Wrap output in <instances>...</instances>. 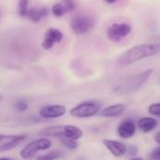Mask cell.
<instances>
[{
	"label": "cell",
	"mask_w": 160,
	"mask_h": 160,
	"mask_svg": "<svg viewBox=\"0 0 160 160\" xmlns=\"http://www.w3.org/2000/svg\"><path fill=\"white\" fill-rule=\"evenodd\" d=\"M100 105L96 101H84L70 110V115L76 118H89L98 113Z\"/></svg>",
	"instance_id": "obj_4"
},
{
	"label": "cell",
	"mask_w": 160,
	"mask_h": 160,
	"mask_svg": "<svg viewBox=\"0 0 160 160\" xmlns=\"http://www.w3.org/2000/svg\"><path fill=\"white\" fill-rule=\"evenodd\" d=\"M102 143L109 150V152L116 158H121L127 153V146L121 142L105 139L102 141Z\"/></svg>",
	"instance_id": "obj_10"
},
{
	"label": "cell",
	"mask_w": 160,
	"mask_h": 160,
	"mask_svg": "<svg viewBox=\"0 0 160 160\" xmlns=\"http://www.w3.org/2000/svg\"><path fill=\"white\" fill-rule=\"evenodd\" d=\"M158 53H160V43L141 44L134 46L122 53L118 58V62L120 65L128 66Z\"/></svg>",
	"instance_id": "obj_1"
},
{
	"label": "cell",
	"mask_w": 160,
	"mask_h": 160,
	"mask_svg": "<svg viewBox=\"0 0 160 160\" xmlns=\"http://www.w3.org/2000/svg\"><path fill=\"white\" fill-rule=\"evenodd\" d=\"M125 111H126V105L122 103H118V104H113V105L103 108L100 111L99 114L101 117L113 118V117L120 116L122 113H124Z\"/></svg>",
	"instance_id": "obj_12"
},
{
	"label": "cell",
	"mask_w": 160,
	"mask_h": 160,
	"mask_svg": "<svg viewBox=\"0 0 160 160\" xmlns=\"http://www.w3.org/2000/svg\"><path fill=\"white\" fill-rule=\"evenodd\" d=\"M67 112V109L64 105L59 104H51L46 105L42 107L39 110V116L45 119H52V118H58L62 117Z\"/></svg>",
	"instance_id": "obj_7"
},
{
	"label": "cell",
	"mask_w": 160,
	"mask_h": 160,
	"mask_svg": "<svg viewBox=\"0 0 160 160\" xmlns=\"http://www.w3.org/2000/svg\"><path fill=\"white\" fill-rule=\"evenodd\" d=\"M14 107L19 112H25L28 109V102L24 99H17L14 103Z\"/></svg>",
	"instance_id": "obj_21"
},
{
	"label": "cell",
	"mask_w": 160,
	"mask_h": 160,
	"mask_svg": "<svg viewBox=\"0 0 160 160\" xmlns=\"http://www.w3.org/2000/svg\"><path fill=\"white\" fill-rule=\"evenodd\" d=\"M64 156H65V152L60 150H53L38 157L37 160H57L63 158Z\"/></svg>",
	"instance_id": "obj_16"
},
{
	"label": "cell",
	"mask_w": 160,
	"mask_h": 160,
	"mask_svg": "<svg viewBox=\"0 0 160 160\" xmlns=\"http://www.w3.org/2000/svg\"><path fill=\"white\" fill-rule=\"evenodd\" d=\"M0 160H17L14 159V158H1Z\"/></svg>",
	"instance_id": "obj_29"
},
{
	"label": "cell",
	"mask_w": 160,
	"mask_h": 160,
	"mask_svg": "<svg viewBox=\"0 0 160 160\" xmlns=\"http://www.w3.org/2000/svg\"><path fill=\"white\" fill-rule=\"evenodd\" d=\"M155 141L158 144L160 145V131H158L156 135H155Z\"/></svg>",
	"instance_id": "obj_26"
},
{
	"label": "cell",
	"mask_w": 160,
	"mask_h": 160,
	"mask_svg": "<svg viewBox=\"0 0 160 160\" xmlns=\"http://www.w3.org/2000/svg\"><path fill=\"white\" fill-rule=\"evenodd\" d=\"M95 26V21L90 16L77 15L70 22L72 31L78 35H82L89 32Z\"/></svg>",
	"instance_id": "obj_5"
},
{
	"label": "cell",
	"mask_w": 160,
	"mask_h": 160,
	"mask_svg": "<svg viewBox=\"0 0 160 160\" xmlns=\"http://www.w3.org/2000/svg\"><path fill=\"white\" fill-rule=\"evenodd\" d=\"M63 131H64V126H51L47 127L39 132L43 138H61L63 137Z\"/></svg>",
	"instance_id": "obj_15"
},
{
	"label": "cell",
	"mask_w": 160,
	"mask_h": 160,
	"mask_svg": "<svg viewBox=\"0 0 160 160\" xmlns=\"http://www.w3.org/2000/svg\"><path fill=\"white\" fill-rule=\"evenodd\" d=\"M138 128L143 133H149L158 127V121L153 117H142L138 121Z\"/></svg>",
	"instance_id": "obj_13"
},
{
	"label": "cell",
	"mask_w": 160,
	"mask_h": 160,
	"mask_svg": "<svg viewBox=\"0 0 160 160\" xmlns=\"http://www.w3.org/2000/svg\"><path fill=\"white\" fill-rule=\"evenodd\" d=\"M130 160H144L142 158H132Z\"/></svg>",
	"instance_id": "obj_30"
},
{
	"label": "cell",
	"mask_w": 160,
	"mask_h": 160,
	"mask_svg": "<svg viewBox=\"0 0 160 160\" xmlns=\"http://www.w3.org/2000/svg\"><path fill=\"white\" fill-rule=\"evenodd\" d=\"M148 112L151 115L160 117V103H153L148 108Z\"/></svg>",
	"instance_id": "obj_22"
},
{
	"label": "cell",
	"mask_w": 160,
	"mask_h": 160,
	"mask_svg": "<svg viewBox=\"0 0 160 160\" xmlns=\"http://www.w3.org/2000/svg\"><path fill=\"white\" fill-rule=\"evenodd\" d=\"M60 141L62 142L63 145H65L66 147H68V149L70 150H75L78 148L79 144L76 141H73V140H69V139H67V138H64V137H61L60 138Z\"/></svg>",
	"instance_id": "obj_20"
},
{
	"label": "cell",
	"mask_w": 160,
	"mask_h": 160,
	"mask_svg": "<svg viewBox=\"0 0 160 160\" xmlns=\"http://www.w3.org/2000/svg\"><path fill=\"white\" fill-rule=\"evenodd\" d=\"M39 13H40V15H41L42 18H43V17H46V16L49 14V9H48V8H46V7L40 8H39Z\"/></svg>",
	"instance_id": "obj_25"
},
{
	"label": "cell",
	"mask_w": 160,
	"mask_h": 160,
	"mask_svg": "<svg viewBox=\"0 0 160 160\" xmlns=\"http://www.w3.org/2000/svg\"><path fill=\"white\" fill-rule=\"evenodd\" d=\"M83 133L82 130L78 128L77 126H73V125H67L64 126V131H63V137L69 139V140H73V141H78L82 137Z\"/></svg>",
	"instance_id": "obj_14"
},
{
	"label": "cell",
	"mask_w": 160,
	"mask_h": 160,
	"mask_svg": "<svg viewBox=\"0 0 160 160\" xmlns=\"http://www.w3.org/2000/svg\"><path fill=\"white\" fill-rule=\"evenodd\" d=\"M7 137V135H3V134H0V142Z\"/></svg>",
	"instance_id": "obj_27"
},
{
	"label": "cell",
	"mask_w": 160,
	"mask_h": 160,
	"mask_svg": "<svg viewBox=\"0 0 160 160\" xmlns=\"http://www.w3.org/2000/svg\"><path fill=\"white\" fill-rule=\"evenodd\" d=\"M151 158L153 160H160V146L153 150L151 154Z\"/></svg>",
	"instance_id": "obj_24"
},
{
	"label": "cell",
	"mask_w": 160,
	"mask_h": 160,
	"mask_svg": "<svg viewBox=\"0 0 160 160\" xmlns=\"http://www.w3.org/2000/svg\"><path fill=\"white\" fill-rule=\"evenodd\" d=\"M28 0H20L19 5H18V13L21 17H25L27 16L28 12Z\"/></svg>",
	"instance_id": "obj_19"
},
{
	"label": "cell",
	"mask_w": 160,
	"mask_h": 160,
	"mask_svg": "<svg viewBox=\"0 0 160 160\" xmlns=\"http://www.w3.org/2000/svg\"><path fill=\"white\" fill-rule=\"evenodd\" d=\"M154 70L152 68L146 69L139 74H136L132 77L126 79L122 83L115 87L114 91L120 95H128L134 92H137L141 87L143 86L145 82L150 79Z\"/></svg>",
	"instance_id": "obj_2"
},
{
	"label": "cell",
	"mask_w": 160,
	"mask_h": 160,
	"mask_svg": "<svg viewBox=\"0 0 160 160\" xmlns=\"http://www.w3.org/2000/svg\"><path fill=\"white\" fill-rule=\"evenodd\" d=\"M27 17L34 22H38L42 18L39 13V8H31L28 9Z\"/></svg>",
	"instance_id": "obj_18"
},
{
	"label": "cell",
	"mask_w": 160,
	"mask_h": 160,
	"mask_svg": "<svg viewBox=\"0 0 160 160\" xmlns=\"http://www.w3.org/2000/svg\"><path fill=\"white\" fill-rule=\"evenodd\" d=\"M107 3H109V4H113V3H115L117 0H105Z\"/></svg>",
	"instance_id": "obj_28"
},
{
	"label": "cell",
	"mask_w": 160,
	"mask_h": 160,
	"mask_svg": "<svg viewBox=\"0 0 160 160\" xmlns=\"http://www.w3.org/2000/svg\"><path fill=\"white\" fill-rule=\"evenodd\" d=\"M3 98H3V96H2V95H0V102L3 100Z\"/></svg>",
	"instance_id": "obj_31"
},
{
	"label": "cell",
	"mask_w": 160,
	"mask_h": 160,
	"mask_svg": "<svg viewBox=\"0 0 160 160\" xmlns=\"http://www.w3.org/2000/svg\"><path fill=\"white\" fill-rule=\"evenodd\" d=\"M52 142L51 140L47 138H40L35 141H32L27 145H25L20 152L21 158L23 159H29L33 158L38 152L39 151H45L51 148Z\"/></svg>",
	"instance_id": "obj_3"
},
{
	"label": "cell",
	"mask_w": 160,
	"mask_h": 160,
	"mask_svg": "<svg viewBox=\"0 0 160 160\" xmlns=\"http://www.w3.org/2000/svg\"><path fill=\"white\" fill-rule=\"evenodd\" d=\"M137 131L136 124L131 120L122 121L117 128V134L121 139L128 140L132 138Z\"/></svg>",
	"instance_id": "obj_9"
},
{
	"label": "cell",
	"mask_w": 160,
	"mask_h": 160,
	"mask_svg": "<svg viewBox=\"0 0 160 160\" xmlns=\"http://www.w3.org/2000/svg\"><path fill=\"white\" fill-rule=\"evenodd\" d=\"M26 139L25 135H7V137L0 142V152L11 150L20 145Z\"/></svg>",
	"instance_id": "obj_11"
},
{
	"label": "cell",
	"mask_w": 160,
	"mask_h": 160,
	"mask_svg": "<svg viewBox=\"0 0 160 160\" xmlns=\"http://www.w3.org/2000/svg\"><path fill=\"white\" fill-rule=\"evenodd\" d=\"M63 33L56 28H49L45 34L44 40L42 41V48L44 50H50L55 43H60L63 39Z\"/></svg>",
	"instance_id": "obj_8"
},
{
	"label": "cell",
	"mask_w": 160,
	"mask_h": 160,
	"mask_svg": "<svg viewBox=\"0 0 160 160\" xmlns=\"http://www.w3.org/2000/svg\"><path fill=\"white\" fill-rule=\"evenodd\" d=\"M67 8L61 3H56L52 8V13L55 17H62L65 13H67Z\"/></svg>",
	"instance_id": "obj_17"
},
{
	"label": "cell",
	"mask_w": 160,
	"mask_h": 160,
	"mask_svg": "<svg viewBox=\"0 0 160 160\" xmlns=\"http://www.w3.org/2000/svg\"><path fill=\"white\" fill-rule=\"evenodd\" d=\"M62 1H63V5L67 8L68 12L74 10V8L76 7V0H62Z\"/></svg>",
	"instance_id": "obj_23"
},
{
	"label": "cell",
	"mask_w": 160,
	"mask_h": 160,
	"mask_svg": "<svg viewBox=\"0 0 160 160\" xmlns=\"http://www.w3.org/2000/svg\"><path fill=\"white\" fill-rule=\"evenodd\" d=\"M131 29V25L127 22H115L107 30V37L113 42H119L130 34Z\"/></svg>",
	"instance_id": "obj_6"
}]
</instances>
